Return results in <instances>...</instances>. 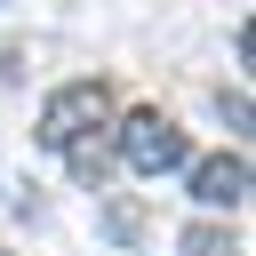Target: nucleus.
I'll list each match as a JSON object with an SVG mask.
<instances>
[{
  "label": "nucleus",
  "mask_w": 256,
  "mask_h": 256,
  "mask_svg": "<svg viewBox=\"0 0 256 256\" xmlns=\"http://www.w3.org/2000/svg\"><path fill=\"white\" fill-rule=\"evenodd\" d=\"M112 88L104 80H64V88H48V104H40V152H72V144H96V136H112Z\"/></svg>",
  "instance_id": "f257e3e1"
},
{
  "label": "nucleus",
  "mask_w": 256,
  "mask_h": 256,
  "mask_svg": "<svg viewBox=\"0 0 256 256\" xmlns=\"http://www.w3.org/2000/svg\"><path fill=\"white\" fill-rule=\"evenodd\" d=\"M112 160H128L136 176H176V168L192 160V136H184L160 104H136V112L112 120Z\"/></svg>",
  "instance_id": "f03ea898"
},
{
  "label": "nucleus",
  "mask_w": 256,
  "mask_h": 256,
  "mask_svg": "<svg viewBox=\"0 0 256 256\" xmlns=\"http://www.w3.org/2000/svg\"><path fill=\"white\" fill-rule=\"evenodd\" d=\"M192 168V200L208 216H232L248 200V152H208V160H184Z\"/></svg>",
  "instance_id": "7ed1b4c3"
},
{
  "label": "nucleus",
  "mask_w": 256,
  "mask_h": 256,
  "mask_svg": "<svg viewBox=\"0 0 256 256\" xmlns=\"http://www.w3.org/2000/svg\"><path fill=\"white\" fill-rule=\"evenodd\" d=\"M184 256H248V240L232 232V224H216V216H200V224H184V240H176Z\"/></svg>",
  "instance_id": "20e7f679"
},
{
  "label": "nucleus",
  "mask_w": 256,
  "mask_h": 256,
  "mask_svg": "<svg viewBox=\"0 0 256 256\" xmlns=\"http://www.w3.org/2000/svg\"><path fill=\"white\" fill-rule=\"evenodd\" d=\"M104 232H112V240H136V232H144L136 200H112V208H104Z\"/></svg>",
  "instance_id": "39448f33"
},
{
  "label": "nucleus",
  "mask_w": 256,
  "mask_h": 256,
  "mask_svg": "<svg viewBox=\"0 0 256 256\" xmlns=\"http://www.w3.org/2000/svg\"><path fill=\"white\" fill-rule=\"evenodd\" d=\"M0 256H8V248H0Z\"/></svg>",
  "instance_id": "423d86ee"
}]
</instances>
